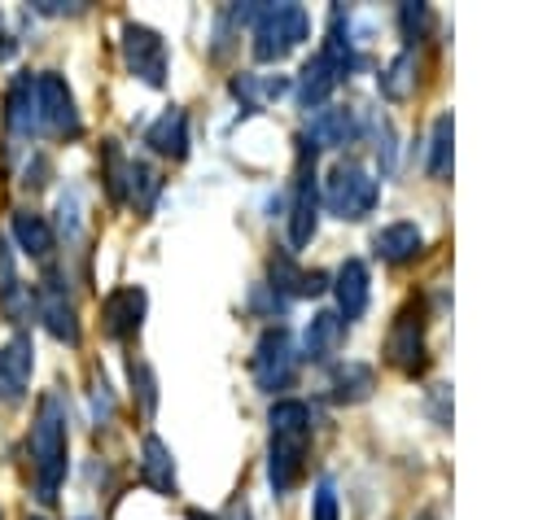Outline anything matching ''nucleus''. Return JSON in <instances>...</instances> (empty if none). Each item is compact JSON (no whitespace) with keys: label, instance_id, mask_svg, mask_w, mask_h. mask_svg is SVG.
Masks as SVG:
<instances>
[{"label":"nucleus","instance_id":"obj_1","mask_svg":"<svg viewBox=\"0 0 560 520\" xmlns=\"http://www.w3.org/2000/svg\"><path fill=\"white\" fill-rule=\"evenodd\" d=\"M26 454H31V476H35V498L44 507L57 503L61 481H66V463H70V433H66V398L57 389H48L35 406L31 419V437H26Z\"/></svg>","mask_w":560,"mask_h":520},{"label":"nucleus","instance_id":"obj_2","mask_svg":"<svg viewBox=\"0 0 560 520\" xmlns=\"http://www.w3.org/2000/svg\"><path fill=\"white\" fill-rule=\"evenodd\" d=\"M271 450H267V481L276 494H289L306 472V441H311V406L302 398H280L267 415Z\"/></svg>","mask_w":560,"mask_h":520},{"label":"nucleus","instance_id":"obj_3","mask_svg":"<svg viewBox=\"0 0 560 520\" xmlns=\"http://www.w3.org/2000/svg\"><path fill=\"white\" fill-rule=\"evenodd\" d=\"M311 35V13L293 0L262 4L254 17V57L258 61H284L302 39Z\"/></svg>","mask_w":560,"mask_h":520},{"label":"nucleus","instance_id":"obj_4","mask_svg":"<svg viewBox=\"0 0 560 520\" xmlns=\"http://www.w3.org/2000/svg\"><path fill=\"white\" fill-rule=\"evenodd\" d=\"M319 201L337 218H368L376 210V201H381V179L359 162H337L328 170V179H324V197Z\"/></svg>","mask_w":560,"mask_h":520},{"label":"nucleus","instance_id":"obj_5","mask_svg":"<svg viewBox=\"0 0 560 520\" xmlns=\"http://www.w3.org/2000/svg\"><path fill=\"white\" fill-rule=\"evenodd\" d=\"M35 101H39V135H57V140H74L83 131L74 92L66 87V79L57 70L35 74Z\"/></svg>","mask_w":560,"mask_h":520},{"label":"nucleus","instance_id":"obj_6","mask_svg":"<svg viewBox=\"0 0 560 520\" xmlns=\"http://www.w3.org/2000/svg\"><path fill=\"white\" fill-rule=\"evenodd\" d=\"M249 371L258 380L262 393H276V389H289L293 376H298V350H293V336L289 328H267L254 345V358H249Z\"/></svg>","mask_w":560,"mask_h":520},{"label":"nucleus","instance_id":"obj_7","mask_svg":"<svg viewBox=\"0 0 560 520\" xmlns=\"http://www.w3.org/2000/svg\"><path fill=\"white\" fill-rule=\"evenodd\" d=\"M122 61L127 70L149 83V87H166V70H171V57H166V39L144 26V22H122Z\"/></svg>","mask_w":560,"mask_h":520},{"label":"nucleus","instance_id":"obj_8","mask_svg":"<svg viewBox=\"0 0 560 520\" xmlns=\"http://www.w3.org/2000/svg\"><path fill=\"white\" fill-rule=\"evenodd\" d=\"M31 297H35V319L48 328V336H57V341H66V345H79L83 328H79V310H74V302H70L61 275L48 271V275L35 284Z\"/></svg>","mask_w":560,"mask_h":520},{"label":"nucleus","instance_id":"obj_9","mask_svg":"<svg viewBox=\"0 0 560 520\" xmlns=\"http://www.w3.org/2000/svg\"><path fill=\"white\" fill-rule=\"evenodd\" d=\"M385 358L407 376L424 371V310H420V302H407L398 310L389 341H385Z\"/></svg>","mask_w":560,"mask_h":520},{"label":"nucleus","instance_id":"obj_10","mask_svg":"<svg viewBox=\"0 0 560 520\" xmlns=\"http://www.w3.org/2000/svg\"><path fill=\"white\" fill-rule=\"evenodd\" d=\"M319 227V188H315V166L302 153L298 184H293V205H289V249H306Z\"/></svg>","mask_w":560,"mask_h":520},{"label":"nucleus","instance_id":"obj_11","mask_svg":"<svg viewBox=\"0 0 560 520\" xmlns=\"http://www.w3.org/2000/svg\"><path fill=\"white\" fill-rule=\"evenodd\" d=\"M144 306H149L144 288H140V284H122V288L105 293V302H101V328H105L114 341H127V336L140 332Z\"/></svg>","mask_w":560,"mask_h":520},{"label":"nucleus","instance_id":"obj_12","mask_svg":"<svg viewBox=\"0 0 560 520\" xmlns=\"http://www.w3.org/2000/svg\"><path fill=\"white\" fill-rule=\"evenodd\" d=\"M31 367H35V345L26 332L9 336L0 345V402H22L26 385H31Z\"/></svg>","mask_w":560,"mask_h":520},{"label":"nucleus","instance_id":"obj_13","mask_svg":"<svg viewBox=\"0 0 560 520\" xmlns=\"http://www.w3.org/2000/svg\"><path fill=\"white\" fill-rule=\"evenodd\" d=\"M332 293H337V315L346 319V328L354 319H363L368 297H372V288H368V262L363 258H346L337 267V275H332Z\"/></svg>","mask_w":560,"mask_h":520},{"label":"nucleus","instance_id":"obj_14","mask_svg":"<svg viewBox=\"0 0 560 520\" xmlns=\"http://www.w3.org/2000/svg\"><path fill=\"white\" fill-rule=\"evenodd\" d=\"M4 122H9V135L13 140H35L39 135V101H35V74H18L9 83V96H4Z\"/></svg>","mask_w":560,"mask_h":520},{"label":"nucleus","instance_id":"obj_15","mask_svg":"<svg viewBox=\"0 0 560 520\" xmlns=\"http://www.w3.org/2000/svg\"><path fill=\"white\" fill-rule=\"evenodd\" d=\"M144 144H149L153 153L171 157V162L188 157V114H184L179 105L162 109V114H158V118L144 127Z\"/></svg>","mask_w":560,"mask_h":520},{"label":"nucleus","instance_id":"obj_16","mask_svg":"<svg viewBox=\"0 0 560 520\" xmlns=\"http://www.w3.org/2000/svg\"><path fill=\"white\" fill-rule=\"evenodd\" d=\"M372 249H376V258H381V262L402 267V262L420 258V249H424V232H420L416 223L398 218V223H385V227L372 236Z\"/></svg>","mask_w":560,"mask_h":520},{"label":"nucleus","instance_id":"obj_17","mask_svg":"<svg viewBox=\"0 0 560 520\" xmlns=\"http://www.w3.org/2000/svg\"><path fill=\"white\" fill-rule=\"evenodd\" d=\"M271 288L289 302V297H319L328 288L324 271H302L293 262V253H271Z\"/></svg>","mask_w":560,"mask_h":520},{"label":"nucleus","instance_id":"obj_18","mask_svg":"<svg viewBox=\"0 0 560 520\" xmlns=\"http://www.w3.org/2000/svg\"><path fill=\"white\" fill-rule=\"evenodd\" d=\"M354 135H359V122H354V109H346V105H324L306 127V144H315V149H341Z\"/></svg>","mask_w":560,"mask_h":520},{"label":"nucleus","instance_id":"obj_19","mask_svg":"<svg viewBox=\"0 0 560 520\" xmlns=\"http://www.w3.org/2000/svg\"><path fill=\"white\" fill-rule=\"evenodd\" d=\"M9 232H13L18 249H22L26 258H35V262H48V258H52V249H57V236H52L48 218H44V214H35V210H13Z\"/></svg>","mask_w":560,"mask_h":520},{"label":"nucleus","instance_id":"obj_20","mask_svg":"<svg viewBox=\"0 0 560 520\" xmlns=\"http://www.w3.org/2000/svg\"><path fill=\"white\" fill-rule=\"evenodd\" d=\"M341 79H346V74H341L324 52H315V57L302 66V74H298V83H293V87H298V101L311 109V105H324V101L337 92V83H341Z\"/></svg>","mask_w":560,"mask_h":520},{"label":"nucleus","instance_id":"obj_21","mask_svg":"<svg viewBox=\"0 0 560 520\" xmlns=\"http://www.w3.org/2000/svg\"><path fill=\"white\" fill-rule=\"evenodd\" d=\"M341 341H346V319H341L337 310H319V315H311V323H306V332H302V350H306V358L324 363V358H332V354L341 350Z\"/></svg>","mask_w":560,"mask_h":520},{"label":"nucleus","instance_id":"obj_22","mask_svg":"<svg viewBox=\"0 0 560 520\" xmlns=\"http://www.w3.org/2000/svg\"><path fill=\"white\" fill-rule=\"evenodd\" d=\"M140 481L153 494H175V459H171V446L162 437H153V433L140 446Z\"/></svg>","mask_w":560,"mask_h":520},{"label":"nucleus","instance_id":"obj_23","mask_svg":"<svg viewBox=\"0 0 560 520\" xmlns=\"http://www.w3.org/2000/svg\"><path fill=\"white\" fill-rule=\"evenodd\" d=\"M372 385H376L372 367H368V363H354V358H346V363H337V367L328 371V393H332V402H363V398L372 393Z\"/></svg>","mask_w":560,"mask_h":520},{"label":"nucleus","instance_id":"obj_24","mask_svg":"<svg viewBox=\"0 0 560 520\" xmlns=\"http://www.w3.org/2000/svg\"><path fill=\"white\" fill-rule=\"evenodd\" d=\"M31 306H35L31 284H22V280L13 275V258H9V249H4V240H0V310H4L13 323H26V319H31Z\"/></svg>","mask_w":560,"mask_h":520},{"label":"nucleus","instance_id":"obj_25","mask_svg":"<svg viewBox=\"0 0 560 520\" xmlns=\"http://www.w3.org/2000/svg\"><path fill=\"white\" fill-rule=\"evenodd\" d=\"M289 92V79H262V74H232V96L245 105V109H262V101H276Z\"/></svg>","mask_w":560,"mask_h":520},{"label":"nucleus","instance_id":"obj_26","mask_svg":"<svg viewBox=\"0 0 560 520\" xmlns=\"http://www.w3.org/2000/svg\"><path fill=\"white\" fill-rule=\"evenodd\" d=\"M451 135H455L451 114H438L433 118V131H429V162H424V170L433 179H446L451 175Z\"/></svg>","mask_w":560,"mask_h":520},{"label":"nucleus","instance_id":"obj_27","mask_svg":"<svg viewBox=\"0 0 560 520\" xmlns=\"http://www.w3.org/2000/svg\"><path fill=\"white\" fill-rule=\"evenodd\" d=\"M158 192H162V175H158L149 162H136V157H131V170H127V201H136V210L149 214L153 201H158Z\"/></svg>","mask_w":560,"mask_h":520},{"label":"nucleus","instance_id":"obj_28","mask_svg":"<svg viewBox=\"0 0 560 520\" xmlns=\"http://www.w3.org/2000/svg\"><path fill=\"white\" fill-rule=\"evenodd\" d=\"M411 70H416V57H411V48H407V52H398V57L381 70V79H376V83H381V96H389V101H407V96H411V83H416Z\"/></svg>","mask_w":560,"mask_h":520},{"label":"nucleus","instance_id":"obj_29","mask_svg":"<svg viewBox=\"0 0 560 520\" xmlns=\"http://www.w3.org/2000/svg\"><path fill=\"white\" fill-rule=\"evenodd\" d=\"M101 157H105V192H109V201L114 205H127V170H131V162L122 157L118 140H105Z\"/></svg>","mask_w":560,"mask_h":520},{"label":"nucleus","instance_id":"obj_30","mask_svg":"<svg viewBox=\"0 0 560 520\" xmlns=\"http://www.w3.org/2000/svg\"><path fill=\"white\" fill-rule=\"evenodd\" d=\"M127 371H131V389H136L140 415H144V419H153V411H158V380H153V367H149V363H140V358H131V363H127Z\"/></svg>","mask_w":560,"mask_h":520},{"label":"nucleus","instance_id":"obj_31","mask_svg":"<svg viewBox=\"0 0 560 520\" xmlns=\"http://www.w3.org/2000/svg\"><path fill=\"white\" fill-rule=\"evenodd\" d=\"M398 26H402L407 44L424 39V35H429V26H433V13H429V4H398Z\"/></svg>","mask_w":560,"mask_h":520},{"label":"nucleus","instance_id":"obj_32","mask_svg":"<svg viewBox=\"0 0 560 520\" xmlns=\"http://www.w3.org/2000/svg\"><path fill=\"white\" fill-rule=\"evenodd\" d=\"M311 520H337V489H332V476H319L315 503H311Z\"/></svg>","mask_w":560,"mask_h":520},{"label":"nucleus","instance_id":"obj_33","mask_svg":"<svg viewBox=\"0 0 560 520\" xmlns=\"http://www.w3.org/2000/svg\"><path fill=\"white\" fill-rule=\"evenodd\" d=\"M57 214H61V218H57L61 232H66V236H79V192L61 197V201H57Z\"/></svg>","mask_w":560,"mask_h":520},{"label":"nucleus","instance_id":"obj_34","mask_svg":"<svg viewBox=\"0 0 560 520\" xmlns=\"http://www.w3.org/2000/svg\"><path fill=\"white\" fill-rule=\"evenodd\" d=\"M83 4H74V0H35V13H44V17H61V13H79Z\"/></svg>","mask_w":560,"mask_h":520},{"label":"nucleus","instance_id":"obj_35","mask_svg":"<svg viewBox=\"0 0 560 520\" xmlns=\"http://www.w3.org/2000/svg\"><path fill=\"white\" fill-rule=\"evenodd\" d=\"M92 411H96V415H109V411H114V402H109V385H105V380H101L96 393H92Z\"/></svg>","mask_w":560,"mask_h":520},{"label":"nucleus","instance_id":"obj_36","mask_svg":"<svg viewBox=\"0 0 560 520\" xmlns=\"http://www.w3.org/2000/svg\"><path fill=\"white\" fill-rule=\"evenodd\" d=\"M18 52V39H13V31L4 26V17H0V61H9Z\"/></svg>","mask_w":560,"mask_h":520},{"label":"nucleus","instance_id":"obj_37","mask_svg":"<svg viewBox=\"0 0 560 520\" xmlns=\"http://www.w3.org/2000/svg\"><path fill=\"white\" fill-rule=\"evenodd\" d=\"M214 520H249V507L245 503H232L223 516H214Z\"/></svg>","mask_w":560,"mask_h":520},{"label":"nucleus","instance_id":"obj_38","mask_svg":"<svg viewBox=\"0 0 560 520\" xmlns=\"http://www.w3.org/2000/svg\"><path fill=\"white\" fill-rule=\"evenodd\" d=\"M420 520H433V516H420Z\"/></svg>","mask_w":560,"mask_h":520}]
</instances>
